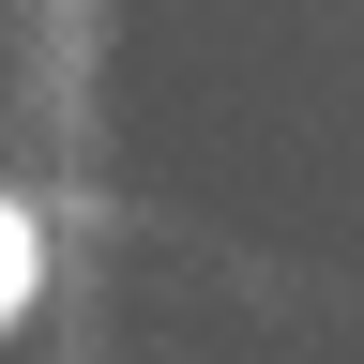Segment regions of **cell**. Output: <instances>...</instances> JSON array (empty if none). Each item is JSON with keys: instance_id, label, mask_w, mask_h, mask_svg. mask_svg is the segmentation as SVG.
I'll return each instance as SVG.
<instances>
[{"instance_id": "6da1fadb", "label": "cell", "mask_w": 364, "mask_h": 364, "mask_svg": "<svg viewBox=\"0 0 364 364\" xmlns=\"http://www.w3.org/2000/svg\"><path fill=\"white\" fill-rule=\"evenodd\" d=\"M31 304H46V213L0 198V334H31Z\"/></svg>"}]
</instances>
